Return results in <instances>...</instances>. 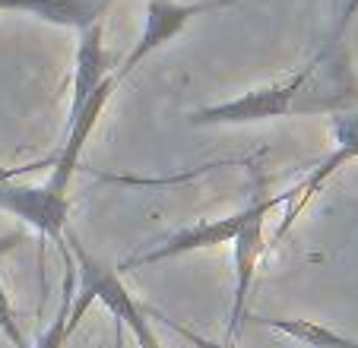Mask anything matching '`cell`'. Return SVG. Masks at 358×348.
I'll use <instances>...</instances> for the list:
<instances>
[{"instance_id": "obj_1", "label": "cell", "mask_w": 358, "mask_h": 348, "mask_svg": "<svg viewBox=\"0 0 358 348\" xmlns=\"http://www.w3.org/2000/svg\"><path fill=\"white\" fill-rule=\"evenodd\" d=\"M311 73H314V57L279 82H270V86L244 92L229 101L196 108V111H190V124L194 127H244V124L292 117V114H298L301 92L308 86V80H311Z\"/></svg>"}, {"instance_id": "obj_2", "label": "cell", "mask_w": 358, "mask_h": 348, "mask_svg": "<svg viewBox=\"0 0 358 348\" xmlns=\"http://www.w3.org/2000/svg\"><path fill=\"white\" fill-rule=\"evenodd\" d=\"M70 241V254L76 260V275H80V288L76 295L89 298V301H99L108 307V314L117 320V329H130V335L136 339L140 348H162L156 329H152V320L146 317L143 304L130 295V288L124 285L121 273L115 266H105L99 256H92L73 235Z\"/></svg>"}, {"instance_id": "obj_3", "label": "cell", "mask_w": 358, "mask_h": 348, "mask_svg": "<svg viewBox=\"0 0 358 348\" xmlns=\"http://www.w3.org/2000/svg\"><path fill=\"white\" fill-rule=\"evenodd\" d=\"M292 196V187L282 190V194L273 196H260V206L254 212V219L238 231V238L231 241V266H235V291H231V314H229V329H225V339L235 342L238 333H241L244 314H248V298L250 288H254V279H257V266L260 256L266 254V222H270L273 209L285 206Z\"/></svg>"}, {"instance_id": "obj_4", "label": "cell", "mask_w": 358, "mask_h": 348, "mask_svg": "<svg viewBox=\"0 0 358 348\" xmlns=\"http://www.w3.org/2000/svg\"><path fill=\"white\" fill-rule=\"evenodd\" d=\"M260 206V196L250 200L244 209L231 215H222V219H203L194 222V225H184L171 235H165L159 244H152L149 250L143 254H134L130 260L121 263V269H140V266H152V263H165V260H178V256H187V254H200V250H213V247H222V244H231L238 238L244 225L254 219Z\"/></svg>"}, {"instance_id": "obj_5", "label": "cell", "mask_w": 358, "mask_h": 348, "mask_svg": "<svg viewBox=\"0 0 358 348\" xmlns=\"http://www.w3.org/2000/svg\"><path fill=\"white\" fill-rule=\"evenodd\" d=\"M330 143H333L330 155H327L324 161H317V165L308 171V177L292 187V196H289V203H285V219L279 222L276 235H273V244H279L285 235H289L295 219L301 215V209L327 187V181H330L333 174L343 171L349 161L358 159V108L333 114L330 117Z\"/></svg>"}, {"instance_id": "obj_6", "label": "cell", "mask_w": 358, "mask_h": 348, "mask_svg": "<svg viewBox=\"0 0 358 348\" xmlns=\"http://www.w3.org/2000/svg\"><path fill=\"white\" fill-rule=\"evenodd\" d=\"M229 0H206V3H178V0H146V16H143V32L136 38V45L130 48V54L124 57V64L115 70V80L121 86L149 54H156L162 45H169L171 38L184 32L190 26V20L200 13H210L216 7H225Z\"/></svg>"}, {"instance_id": "obj_7", "label": "cell", "mask_w": 358, "mask_h": 348, "mask_svg": "<svg viewBox=\"0 0 358 348\" xmlns=\"http://www.w3.org/2000/svg\"><path fill=\"white\" fill-rule=\"evenodd\" d=\"M0 212L16 215L20 222H26L29 228L38 231V238L55 241L57 247H64V231H67L70 219V200L48 194L41 184H22L3 181L0 184Z\"/></svg>"}, {"instance_id": "obj_8", "label": "cell", "mask_w": 358, "mask_h": 348, "mask_svg": "<svg viewBox=\"0 0 358 348\" xmlns=\"http://www.w3.org/2000/svg\"><path fill=\"white\" fill-rule=\"evenodd\" d=\"M111 7H115V0H0V13L32 16L38 22L73 29V32L99 26Z\"/></svg>"}, {"instance_id": "obj_9", "label": "cell", "mask_w": 358, "mask_h": 348, "mask_svg": "<svg viewBox=\"0 0 358 348\" xmlns=\"http://www.w3.org/2000/svg\"><path fill=\"white\" fill-rule=\"evenodd\" d=\"M76 67H73V101H70V117L80 114V108L89 101V95L108 80L115 70H111V57L105 51V29L99 26H89L83 32H76Z\"/></svg>"}, {"instance_id": "obj_10", "label": "cell", "mask_w": 358, "mask_h": 348, "mask_svg": "<svg viewBox=\"0 0 358 348\" xmlns=\"http://www.w3.org/2000/svg\"><path fill=\"white\" fill-rule=\"evenodd\" d=\"M260 326H270L276 333L289 335L292 342H298L301 348H358L355 339L336 333V329L324 326L314 320H276V317H257Z\"/></svg>"}, {"instance_id": "obj_11", "label": "cell", "mask_w": 358, "mask_h": 348, "mask_svg": "<svg viewBox=\"0 0 358 348\" xmlns=\"http://www.w3.org/2000/svg\"><path fill=\"white\" fill-rule=\"evenodd\" d=\"M143 310H146V317H156L159 323H165V326L171 329L175 335H181L187 345H194V348H238L231 339H222V342H216V339H206V335H200L196 329H190V326H184V323H178L175 317H169L165 310H159V307H149V304H143Z\"/></svg>"}, {"instance_id": "obj_12", "label": "cell", "mask_w": 358, "mask_h": 348, "mask_svg": "<svg viewBox=\"0 0 358 348\" xmlns=\"http://www.w3.org/2000/svg\"><path fill=\"white\" fill-rule=\"evenodd\" d=\"M55 165V155H45V159H35L29 165H13V168H0V184L3 181H16V177H26L32 171H41V168H51Z\"/></svg>"}, {"instance_id": "obj_13", "label": "cell", "mask_w": 358, "mask_h": 348, "mask_svg": "<svg viewBox=\"0 0 358 348\" xmlns=\"http://www.w3.org/2000/svg\"><path fill=\"white\" fill-rule=\"evenodd\" d=\"M355 13H358V0H345V7H343V13H339V22H336V29H333L330 41H343V32L349 29V22L355 20Z\"/></svg>"}]
</instances>
